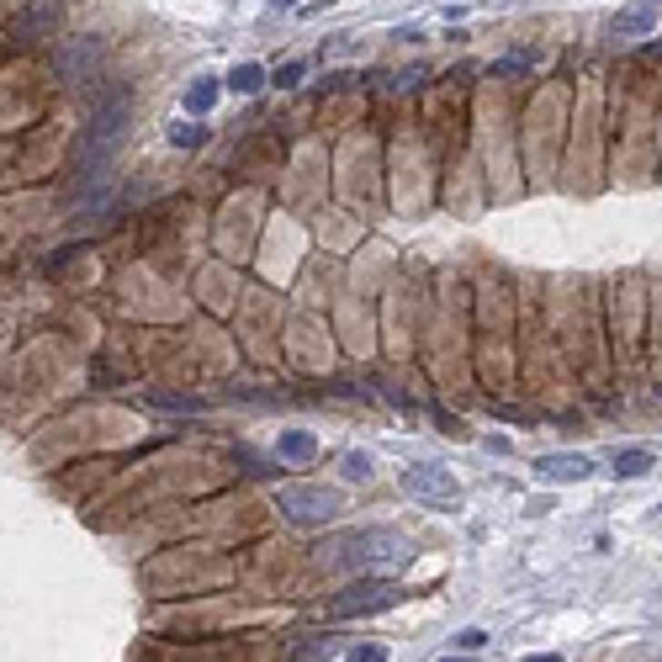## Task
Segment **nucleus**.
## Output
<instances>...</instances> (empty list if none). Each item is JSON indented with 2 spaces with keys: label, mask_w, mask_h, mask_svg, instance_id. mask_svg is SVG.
<instances>
[{
  "label": "nucleus",
  "mask_w": 662,
  "mask_h": 662,
  "mask_svg": "<svg viewBox=\"0 0 662 662\" xmlns=\"http://www.w3.org/2000/svg\"><path fill=\"white\" fill-rule=\"evenodd\" d=\"M170 144L176 149H202L207 144V127L202 122H170Z\"/></svg>",
  "instance_id": "nucleus-10"
},
{
  "label": "nucleus",
  "mask_w": 662,
  "mask_h": 662,
  "mask_svg": "<svg viewBox=\"0 0 662 662\" xmlns=\"http://www.w3.org/2000/svg\"><path fill=\"white\" fill-rule=\"evenodd\" d=\"M260 85H266V64L244 59V64H234V69H228V91H234V95H255Z\"/></svg>",
  "instance_id": "nucleus-7"
},
{
  "label": "nucleus",
  "mask_w": 662,
  "mask_h": 662,
  "mask_svg": "<svg viewBox=\"0 0 662 662\" xmlns=\"http://www.w3.org/2000/svg\"><path fill=\"white\" fill-rule=\"evenodd\" d=\"M302 75H307V64H302V59H292V64H281V69H276V85H281V91H292V85H297Z\"/></svg>",
  "instance_id": "nucleus-11"
},
{
  "label": "nucleus",
  "mask_w": 662,
  "mask_h": 662,
  "mask_svg": "<svg viewBox=\"0 0 662 662\" xmlns=\"http://www.w3.org/2000/svg\"><path fill=\"white\" fill-rule=\"evenodd\" d=\"M313 451H318V440H313L307 429H286V435H281V446H276L281 461H313Z\"/></svg>",
  "instance_id": "nucleus-8"
},
{
  "label": "nucleus",
  "mask_w": 662,
  "mask_h": 662,
  "mask_svg": "<svg viewBox=\"0 0 662 662\" xmlns=\"http://www.w3.org/2000/svg\"><path fill=\"white\" fill-rule=\"evenodd\" d=\"M456 641H461V647H466V652H477L482 641H487V631H477V626H466V631L456 636Z\"/></svg>",
  "instance_id": "nucleus-13"
},
{
  "label": "nucleus",
  "mask_w": 662,
  "mask_h": 662,
  "mask_svg": "<svg viewBox=\"0 0 662 662\" xmlns=\"http://www.w3.org/2000/svg\"><path fill=\"white\" fill-rule=\"evenodd\" d=\"M397 482H403V493H408V498H419V504H429V509H451V504H461V482H456L446 466L408 461V466L397 472Z\"/></svg>",
  "instance_id": "nucleus-2"
},
{
  "label": "nucleus",
  "mask_w": 662,
  "mask_h": 662,
  "mask_svg": "<svg viewBox=\"0 0 662 662\" xmlns=\"http://www.w3.org/2000/svg\"><path fill=\"white\" fill-rule=\"evenodd\" d=\"M266 5H297V0H266Z\"/></svg>",
  "instance_id": "nucleus-16"
},
{
  "label": "nucleus",
  "mask_w": 662,
  "mask_h": 662,
  "mask_svg": "<svg viewBox=\"0 0 662 662\" xmlns=\"http://www.w3.org/2000/svg\"><path fill=\"white\" fill-rule=\"evenodd\" d=\"M652 5H662V0H652Z\"/></svg>",
  "instance_id": "nucleus-18"
},
{
  "label": "nucleus",
  "mask_w": 662,
  "mask_h": 662,
  "mask_svg": "<svg viewBox=\"0 0 662 662\" xmlns=\"http://www.w3.org/2000/svg\"><path fill=\"white\" fill-rule=\"evenodd\" d=\"M657 466V456L647 451V446H620V451H609V472L620 482H636V477H647Z\"/></svg>",
  "instance_id": "nucleus-6"
},
{
  "label": "nucleus",
  "mask_w": 662,
  "mask_h": 662,
  "mask_svg": "<svg viewBox=\"0 0 662 662\" xmlns=\"http://www.w3.org/2000/svg\"><path fill=\"white\" fill-rule=\"evenodd\" d=\"M530 662H562V657H557V652H546V657H530Z\"/></svg>",
  "instance_id": "nucleus-15"
},
{
  "label": "nucleus",
  "mask_w": 662,
  "mask_h": 662,
  "mask_svg": "<svg viewBox=\"0 0 662 662\" xmlns=\"http://www.w3.org/2000/svg\"><path fill=\"white\" fill-rule=\"evenodd\" d=\"M276 504H281V514L286 519H297V525H329V519H339V493L334 487H318V482H286L281 493H276Z\"/></svg>",
  "instance_id": "nucleus-1"
},
{
  "label": "nucleus",
  "mask_w": 662,
  "mask_h": 662,
  "mask_svg": "<svg viewBox=\"0 0 662 662\" xmlns=\"http://www.w3.org/2000/svg\"><path fill=\"white\" fill-rule=\"evenodd\" d=\"M594 472H599L594 456H583V451H546V456H536V482H551V487H562V482H588Z\"/></svg>",
  "instance_id": "nucleus-4"
},
{
  "label": "nucleus",
  "mask_w": 662,
  "mask_h": 662,
  "mask_svg": "<svg viewBox=\"0 0 662 662\" xmlns=\"http://www.w3.org/2000/svg\"><path fill=\"white\" fill-rule=\"evenodd\" d=\"M345 477H371V456L350 451V456H345Z\"/></svg>",
  "instance_id": "nucleus-12"
},
{
  "label": "nucleus",
  "mask_w": 662,
  "mask_h": 662,
  "mask_svg": "<svg viewBox=\"0 0 662 662\" xmlns=\"http://www.w3.org/2000/svg\"><path fill=\"white\" fill-rule=\"evenodd\" d=\"M350 662H387V652H382V647H361Z\"/></svg>",
  "instance_id": "nucleus-14"
},
{
  "label": "nucleus",
  "mask_w": 662,
  "mask_h": 662,
  "mask_svg": "<svg viewBox=\"0 0 662 662\" xmlns=\"http://www.w3.org/2000/svg\"><path fill=\"white\" fill-rule=\"evenodd\" d=\"M403 599V588L397 583H387V577H366V583H350L339 599L329 604L334 620H345V615H371V609H387V604Z\"/></svg>",
  "instance_id": "nucleus-3"
},
{
  "label": "nucleus",
  "mask_w": 662,
  "mask_h": 662,
  "mask_svg": "<svg viewBox=\"0 0 662 662\" xmlns=\"http://www.w3.org/2000/svg\"><path fill=\"white\" fill-rule=\"evenodd\" d=\"M446 662H466V657H446Z\"/></svg>",
  "instance_id": "nucleus-17"
},
{
  "label": "nucleus",
  "mask_w": 662,
  "mask_h": 662,
  "mask_svg": "<svg viewBox=\"0 0 662 662\" xmlns=\"http://www.w3.org/2000/svg\"><path fill=\"white\" fill-rule=\"evenodd\" d=\"M652 27H657V5H652V0H636V5H626V11H615V22H609V32H615L620 43L652 37Z\"/></svg>",
  "instance_id": "nucleus-5"
},
{
  "label": "nucleus",
  "mask_w": 662,
  "mask_h": 662,
  "mask_svg": "<svg viewBox=\"0 0 662 662\" xmlns=\"http://www.w3.org/2000/svg\"><path fill=\"white\" fill-rule=\"evenodd\" d=\"M212 101H217V80H212V75H196V80H191V91H186V112H196V117H202Z\"/></svg>",
  "instance_id": "nucleus-9"
}]
</instances>
